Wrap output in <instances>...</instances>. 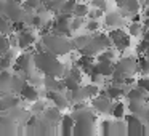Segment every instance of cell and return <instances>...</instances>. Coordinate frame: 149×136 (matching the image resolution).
I'll list each match as a JSON object with an SVG mask.
<instances>
[{
	"label": "cell",
	"mask_w": 149,
	"mask_h": 136,
	"mask_svg": "<svg viewBox=\"0 0 149 136\" xmlns=\"http://www.w3.org/2000/svg\"><path fill=\"white\" fill-rule=\"evenodd\" d=\"M34 58V66L39 72H42L43 75H52V77H63L64 72V66L61 61L58 59V56H55L53 53L42 50V51H36L32 55Z\"/></svg>",
	"instance_id": "1"
},
{
	"label": "cell",
	"mask_w": 149,
	"mask_h": 136,
	"mask_svg": "<svg viewBox=\"0 0 149 136\" xmlns=\"http://www.w3.org/2000/svg\"><path fill=\"white\" fill-rule=\"evenodd\" d=\"M71 117L74 119V126H72L74 136L93 135L95 125H96V115L88 106L82 107V109H72Z\"/></svg>",
	"instance_id": "2"
},
{
	"label": "cell",
	"mask_w": 149,
	"mask_h": 136,
	"mask_svg": "<svg viewBox=\"0 0 149 136\" xmlns=\"http://www.w3.org/2000/svg\"><path fill=\"white\" fill-rule=\"evenodd\" d=\"M40 42L43 45V50L53 53L55 56H66L72 51L71 40H69V37H64V35L47 34V35L40 37Z\"/></svg>",
	"instance_id": "3"
},
{
	"label": "cell",
	"mask_w": 149,
	"mask_h": 136,
	"mask_svg": "<svg viewBox=\"0 0 149 136\" xmlns=\"http://www.w3.org/2000/svg\"><path fill=\"white\" fill-rule=\"evenodd\" d=\"M107 35H109L111 42H112V46H116L117 51L122 53L130 46V35H128V32H125V31L122 29V27L111 29Z\"/></svg>",
	"instance_id": "4"
},
{
	"label": "cell",
	"mask_w": 149,
	"mask_h": 136,
	"mask_svg": "<svg viewBox=\"0 0 149 136\" xmlns=\"http://www.w3.org/2000/svg\"><path fill=\"white\" fill-rule=\"evenodd\" d=\"M2 13H3V16L8 18L10 21L23 19V16H24L23 7H21V3L16 2V0H5L3 8H2Z\"/></svg>",
	"instance_id": "5"
},
{
	"label": "cell",
	"mask_w": 149,
	"mask_h": 136,
	"mask_svg": "<svg viewBox=\"0 0 149 136\" xmlns=\"http://www.w3.org/2000/svg\"><path fill=\"white\" fill-rule=\"evenodd\" d=\"M123 120H125V125H127V135H143V133H148V128L144 126L143 119H139V117L133 115V114H130V115L125 114Z\"/></svg>",
	"instance_id": "6"
},
{
	"label": "cell",
	"mask_w": 149,
	"mask_h": 136,
	"mask_svg": "<svg viewBox=\"0 0 149 136\" xmlns=\"http://www.w3.org/2000/svg\"><path fill=\"white\" fill-rule=\"evenodd\" d=\"M90 104H91V109H95L98 114H111L112 101H111L107 96L96 94V96L90 98Z\"/></svg>",
	"instance_id": "7"
},
{
	"label": "cell",
	"mask_w": 149,
	"mask_h": 136,
	"mask_svg": "<svg viewBox=\"0 0 149 136\" xmlns=\"http://www.w3.org/2000/svg\"><path fill=\"white\" fill-rule=\"evenodd\" d=\"M117 7H119V13L122 15L123 18H130L132 15L141 11V3H139V0H122Z\"/></svg>",
	"instance_id": "8"
},
{
	"label": "cell",
	"mask_w": 149,
	"mask_h": 136,
	"mask_svg": "<svg viewBox=\"0 0 149 136\" xmlns=\"http://www.w3.org/2000/svg\"><path fill=\"white\" fill-rule=\"evenodd\" d=\"M37 37L36 34H34V31L31 29V27H24L23 31H19L18 32V48H29V46H32L34 43H36Z\"/></svg>",
	"instance_id": "9"
},
{
	"label": "cell",
	"mask_w": 149,
	"mask_h": 136,
	"mask_svg": "<svg viewBox=\"0 0 149 136\" xmlns=\"http://www.w3.org/2000/svg\"><path fill=\"white\" fill-rule=\"evenodd\" d=\"M125 98L132 103H139V104H146L149 103V91L143 90V88H138L135 85L133 88H128L125 93Z\"/></svg>",
	"instance_id": "10"
},
{
	"label": "cell",
	"mask_w": 149,
	"mask_h": 136,
	"mask_svg": "<svg viewBox=\"0 0 149 136\" xmlns=\"http://www.w3.org/2000/svg\"><path fill=\"white\" fill-rule=\"evenodd\" d=\"M103 24L106 27H109V29H116V27H123L127 24V21L119 11H109V13H106V16H104Z\"/></svg>",
	"instance_id": "11"
},
{
	"label": "cell",
	"mask_w": 149,
	"mask_h": 136,
	"mask_svg": "<svg viewBox=\"0 0 149 136\" xmlns=\"http://www.w3.org/2000/svg\"><path fill=\"white\" fill-rule=\"evenodd\" d=\"M112 71H114V61H96L91 66V72L100 74L101 77H104V78H109L111 74H112Z\"/></svg>",
	"instance_id": "12"
},
{
	"label": "cell",
	"mask_w": 149,
	"mask_h": 136,
	"mask_svg": "<svg viewBox=\"0 0 149 136\" xmlns=\"http://www.w3.org/2000/svg\"><path fill=\"white\" fill-rule=\"evenodd\" d=\"M47 98L58 109H68V106H69V99L64 91H47Z\"/></svg>",
	"instance_id": "13"
},
{
	"label": "cell",
	"mask_w": 149,
	"mask_h": 136,
	"mask_svg": "<svg viewBox=\"0 0 149 136\" xmlns=\"http://www.w3.org/2000/svg\"><path fill=\"white\" fill-rule=\"evenodd\" d=\"M127 90H128L127 85H114V83H111L109 87L106 88V96L109 98L111 101H117V99H120V98L125 96Z\"/></svg>",
	"instance_id": "14"
},
{
	"label": "cell",
	"mask_w": 149,
	"mask_h": 136,
	"mask_svg": "<svg viewBox=\"0 0 149 136\" xmlns=\"http://www.w3.org/2000/svg\"><path fill=\"white\" fill-rule=\"evenodd\" d=\"M19 96H21V99H24V101L34 103V101L39 99V91L36 90V87H34L32 83L26 82V83H24V87L21 88V91H19Z\"/></svg>",
	"instance_id": "15"
},
{
	"label": "cell",
	"mask_w": 149,
	"mask_h": 136,
	"mask_svg": "<svg viewBox=\"0 0 149 136\" xmlns=\"http://www.w3.org/2000/svg\"><path fill=\"white\" fill-rule=\"evenodd\" d=\"M93 64H95V56H90V55H80L75 59V66L80 67V71L87 75L91 72V66Z\"/></svg>",
	"instance_id": "16"
},
{
	"label": "cell",
	"mask_w": 149,
	"mask_h": 136,
	"mask_svg": "<svg viewBox=\"0 0 149 136\" xmlns=\"http://www.w3.org/2000/svg\"><path fill=\"white\" fill-rule=\"evenodd\" d=\"M11 78L13 74L8 71H0V94L11 93Z\"/></svg>",
	"instance_id": "17"
},
{
	"label": "cell",
	"mask_w": 149,
	"mask_h": 136,
	"mask_svg": "<svg viewBox=\"0 0 149 136\" xmlns=\"http://www.w3.org/2000/svg\"><path fill=\"white\" fill-rule=\"evenodd\" d=\"M43 119L48 123H58L61 120V109H58L56 106L47 107V109H43Z\"/></svg>",
	"instance_id": "18"
},
{
	"label": "cell",
	"mask_w": 149,
	"mask_h": 136,
	"mask_svg": "<svg viewBox=\"0 0 149 136\" xmlns=\"http://www.w3.org/2000/svg\"><path fill=\"white\" fill-rule=\"evenodd\" d=\"M61 135L63 136H71L72 135V126H74V119L71 117V114L61 115Z\"/></svg>",
	"instance_id": "19"
},
{
	"label": "cell",
	"mask_w": 149,
	"mask_h": 136,
	"mask_svg": "<svg viewBox=\"0 0 149 136\" xmlns=\"http://www.w3.org/2000/svg\"><path fill=\"white\" fill-rule=\"evenodd\" d=\"M125 104L120 103L119 99L116 101V103H112V106H111V115L114 117V119H119V120H123V117H125Z\"/></svg>",
	"instance_id": "20"
},
{
	"label": "cell",
	"mask_w": 149,
	"mask_h": 136,
	"mask_svg": "<svg viewBox=\"0 0 149 136\" xmlns=\"http://www.w3.org/2000/svg\"><path fill=\"white\" fill-rule=\"evenodd\" d=\"M109 135H127V125L125 122L117 119V122H111Z\"/></svg>",
	"instance_id": "21"
},
{
	"label": "cell",
	"mask_w": 149,
	"mask_h": 136,
	"mask_svg": "<svg viewBox=\"0 0 149 136\" xmlns=\"http://www.w3.org/2000/svg\"><path fill=\"white\" fill-rule=\"evenodd\" d=\"M11 64H13V51L10 48L7 53L0 55V71H8Z\"/></svg>",
	"instance_id": "22"
},
{
	"label": "cell",
	"mask_w": 149,
	"mask_h": 136,
	"mask_svg": "<svg viewBox=\"0 0 149 136\" xmlns=\"http://www.w3.org/2000/svg\"><path fill=\"white\" fill-rule=\"evenodd\" d=\"M138 62V72L141 75H149V58L146 55H139V58H136Z\"/></svg>",
	"instance_id": "23"
},
{
	"label": "cell",
	"mask_w": 149,
	"mask_h": 136,
	"mask_svg": "<svg viewBox=\"0 0 149 136\" xmlns=\"http://www.w3.org/2000/svg\"><path fill=\"white\" fill-rule=\"evenodd\" d=\"M96 61H114L116 59V51L112 48H104L103 51H100L95 56Z\"/></svg>",
	"instance_id": "24"
},
{
	"label": "cell",
	"mask_w": 149,
	"mask_h": 136,
	"mask_svg": "<svg viewBox=\"0 0 149 136\" xmlns=\"http://www.w3.org/2000/svg\"><path fill=\"white\" fill-rule=\"evenodd\" d=\"M42 3H43V0H23L21 7H23L24 11H36Z\"/></svg>",
	"instance_id": "25"
},
{
	"label": "cell",
	"mask_w": 149,
	"mask_h": 136,
	"mask_svg": "<svg viewBox=\"0 0 149 136\" xmlns=\"http://www.w3.org/2000/svg\"><path fill=\"white\" fill-rule=\"evenodd\" d=\"M144 29L146 27L143 26V23H130L128 24V35L130 37H139Z\"/></svg>",
	"instance_id": "26"
},
{
	"label": "cell",
	"mask_w": 149,
	"mask_h": 136,
	"mask_svg": "<svg viewBox=\"0 0 149 136\" xmlns=\"http://www.w3.org/2000/svg\"><path fill=\"white\" fill-rule=\"evenodd\" d=\"M88 5L87 3H75L74 10H72V16H80V18H87V13H88Z\"/></svg>",
	"instance_id": "27"
},
{
	"label": "cell",
	"mask_w": 149,
	"mask_h": 136,
	"mask_svg": "<svg viewBox=\"0 0 149 136\" xmlns=\"http://www.w3.org/2000/svg\"><path fill=\"white\" fill-rule=\"evenodd\" d=\"M63 78V82H64V87H66V91H74V90H77L79 87H80V82H77V80H74L72 77H69V75H66V77H61Z\"/></svg>",
	"instance_id": "28"
},
{
	"label": "cell",
	"mask_w": 149,
	"mask_h": 136,
	"mask_svg": "<svg viewBox=\"0 0 149 136\" xmlns=\"http://www.w3.org/2000/svg\"><path fill=\"white\" fill-rule=\"evenodd\" d=\"M77 0H64L59 7V13H64V15H72V10H74Z\"/></svg>",
	"instance_id": "29"
},
{
	"label": "cell",
	"mask_w": 149,
	"mask_h": 136,
	"mask_svg": "<svg viewBox=\"0 0 149 136\" xmlns=\"http://www.w3.org/2000/svg\"><path fill=\"white\" fill-rule=\"evenodd\" d=\"M85 29H87L90 34L98 32V31L101 29V23H100V19H90V21H87V24H85Z\"/></svg>",
	"instance_id": "30"
},
{
	"label": "cell",
	"mask_w": 149,
	"mask_h": 136,
	"mask_svg": "<svg viewBox=\"0 0 149 136\" xmlns=\"http://www.w3.org/2000/svg\"><path fill=\"white\" fill-rule=\"evenodd\" d=\"M90 5L93 8H98V10H101L103 13H106L107 10H109V3H107L106 0H91Z\"/></svg>",
	"instance_id": "31"
},
{
	"label": "cell",
	"mask_w": 149,
	"mask_h": 136,
	"mask_svg": "<svg viewBox=\"0 0 149 136\" xmlns=\"http://www.w3.org/2000/svg\"><path fill=\"white\" fill-rule=\"evenodd\" d=\"M10 40H8V35H2L0 34V55H3L10 50Z\"/></svg>",
	"instance_id": "32"
},
{
	"label": "cell",
	"mask_w": 149,
	"mask_h": 136,
	"mask_svg": "<svg viewBox=\"0 0 149 136\" xmlns=\"http://www.w3.org/2000/svg\"><path fill=\"white\" fill-rule=\"evenodd\" d=\"M82 26H84V18H80V16H72L71 18V29H72V32H77Z\"/></svg>",
	"instance_id": "33"
},
{
	"label": "cell",
	"mask_w": 149,
	"mask_h": 136,
	"mask_svg": "<svg viewBox=\"0 0 149 136\" xmlns=\"http://www.w3.org/2000/svg\"><path fill=\"white\" fill-rule=\"evenodd\" d=\"M135 85L138 88H143V90L149 91V77H148V75H141V77L135 82Z\"/></svg>",
	"instance_id": "34"
},
{
	"label": "cell",
	"mask_w": 149,
	"mask_h": 136,
	"mask_svg": "<svg viewBox=\"0 0 149 136\" xmlns=\"http://www.w3.org/2000/svg\"><path fill=\"white\" fill-rule=\"evenodd\" d=\"M24 27H27V24L24 23L23 19H18V21H11V32H19V31H23Z\"/></svg>",
	"instance_id": "35"
},
{
	"label": "cell",
	"mask_w": 149,
	"mask_h": 136,
	"mask_svg": "<svg viewBox=\"0 0 149 136\" xmlns=\"http://www.w3.org/2000/svg\"><path fill=\"white\" fill-rule=\"evenodd\" d=\"M103 11L101 10H98V8H90L88 10V13H87V16H88V19H101L103 18Z\"/></svg>",
	"instance_id": "36"
},
{
	"label": "cell",
	"mask_w": 149,
	"mask_h": 136,
	"mask_svg": "<svg viewBox=\"0 0 149 136\" xmlns=\"http://www.w3.org/2000/svg\"><path fill=\"white\" fill-rule=\"evenodd\" d=\"M148 48H149V42H148V40H143L141 39V42L136 45V53H138V55H146Z\"/></svg>",
	"instance_id": "37"
},
{
	"label": "cell",
	"mask_w": 149,
	"mask_h": 136,
	"mask_svg": "<svg viewBox=\"0 0 149 136\" xmlns=\"http://www.w3.org/2000/svg\"><path fill=\"white\" fill-rule=\"evenodd\" d=\"M43 109H45V106H43L42 101H34V107H32V114L34 115H39L40 112H43Z\"/></svg>",
	"instance_id": "38"
},
{
	"label": "cell",
	"mask_w": 149,
	"mask_h": 136,
	"mask_svg": "<svg viewBox=\"0 0 149 136\" xmlns=\"http://www.w3.org/2000/svg\"><path fill=\"white\" fill-rule=\"evenodd\" d=\"M109 128H111V120L101 122V133H103V135H109Z\"/></svg>",
	"instance_id": "39"
},
{
	"label": "cell",
	"mask_w": 149,
	"mask_h": 136,
	"mask_svg": "<svg viewBox=\"0 0 149 136\" xmlns=\"http://www.w3.org/2000/svg\"><path fill=\"white\" fill-rule=\"evenodd\" d=\"M130 19H132V23H141L143 18H141V15H139V13H135V15L130 16Z\"/></svg>",
	"instance_id": "40"
},
{
	"label": "cell",
	"mask_w": 149,
	"mask_h": 136,
	"mask_svg": "<svg viewBox=\"0 0 149 136\" xmlns=\"http://www.w3.org/2000/svg\"><path fill=\"white\" fill-rule=\"evenodd\" d=\"M141 23H143V26H144L146 29H149V16H148V18H144V19H143Z\"/></svg>",
	"instance_id": "41"
},
{
	"label": "cell",
	"mask_w": 149,
	"mask_h": 136,
	"mask_svg": "<svg viewBox=\"0 0 149 136\" xmlns=\"http://www.w3.org/2000/svg\"><path fill=\"white\" fill-rule=\"evenodd\" d=\"M144 120H146V122L149 123V107H148V109H146V112H144Z\"/></svg>",
	"instance_id": "42"
},
{
	"label": "cell",
	"mask_w": 149,
	"mask_h": 136,
	"mask_svg": "<svg viewBox=\"0 0 149 136\" xmlns=\"http://www.w3.org/2000/svg\"><path fill=\"white\" fill-rule=\"evenodd\" d=\"M112 2H114V3H116V5H119L120 2H122V0H112Z\"/></svg>",
	"instance_id": "43"
},
{
	"label": "cell",
	"mask_w": 149,
	"mask_h": 136,
	"mask_svg": "<svg viewBox=\"0 0 149 136\" xmlns=\"http://www.w3.org/2000/svg\"><path fill=\"white\" fill-rule=\"evenodd\" d=\"M146 56H148V58H149V48H148V51H146Z\"/></svg>",
	"instance_id": "44"
},
{
	"label": "cell",
	"mask_w": 149,
	"mask_h": 136,
	"mask_svg": "<svg viewBox=\"0 0 149 136\" xmlns=\"http://www.w3.org/2000/svg\"><path fill=\"white\" fill-rule=\"evenodd\" d=\"M146 7H149V3H148V5H146Z\"/></svg>",
	"instance_id": "45"
}]
</instances>
